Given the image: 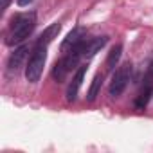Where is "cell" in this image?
Listing matches in <instances>:
<instances>
[{
    "mask_svg": "<svg viewBox=\"0 0 153 153\" xmlns=\"http://www.w3.org/2000/svg\"><path fill=\"white\" fill-rule=\"evenodd\" d=\"M101 85H103V74H97L96 78L92 79V85H90L88 94H87V101L88 103H94L96 101V97H97V94L101 90Z\"/></svg>",
    "mask_w": 153,
    "mask_h": 153,
    "instance_id": "cell-11",
    "label": "cell"
},
{
    "mask_svg": "<svg viewBox=\"0 0 153 153\" xmlns=\"http://www.w3.org/2000/svg\"><path fill=\"white\" fill-rule=\"evenodd\" d=\"M108 43V36H97L92 40H87V47H85V58H92L96 56L105 45Z\"/></svg>",
    "mask_w": 153,
    "mask_h": 153,
    "instance_id": "cell-9",
    "label": "cell"
},
{
    "mask_svg": "<svg viewBox=\"0 0 153 153\" xmlns=\"http://www.w3.org/2000/svg\"><path fill=\"white\" fill-rule=\"evenodd\" d=\"M11 4V0H2V6H0V11H6Z\"/></svg>",
    "mask_w": 153,
    "mask_h": 153,
    "instance_id": "cell-13",
    "label": "cell"
},
{
    "mask_svg": "<svg viewBox=\"0 0 153 153\" xmlns=\"http://www.w3.org/2000/svg\"><path fill=\"white\" fill-rule=\"evenodd\" d=\"M130 79H131V65H130V63H124V65H121V67L114 72V76H112L110 88H108L110 96H112V97H119V96L126 90Z\"/></svg>",
    "mask_w": 153,
    "mask_h": 153,
    "instance_id": "cell-3",
    "label": "cell"
},
{
    "mask_svg": "<svg viewBox=\"0 0 153 153\" xmlns=\"http://www.w3.org/2000/svg\"><path fill=\"white\" fill-rule=\"evenodd\" d=\"M36 27V15L31 13H20L11 20V31L7 36V45H15V43H22L25 38L31 36V33Z\"/></svg>",
    "mask_w": 153,
    "mask_h": 153,
    "instance_id": "cell-1",
    "label": "cell"
},
{
    "mask_svg": "<svg viewBox=\"0 0 153 153\" xmlns=\"http://www.w3.org/2000/svg\"><path fill=\"white\" fill-rule=\"evenodd\" d=\"M85 38H87V29H83V27H74L67 34V38L61 42V52H68L72 47H76L79 42H83Z\"/></svg>",
    "mask_w": 153,
    "mask_h": 153,
    "instance_id": "cell-4",
    "label": "cell"
},
{
    "mask_svg": "<svg viewBox=\"0 0 153 153\" xmlns=\"http://www.w3.org/2000/svg\"><path fill=\"white\" fill-rule=\"evenodd\" d=\"M27 52H29V45H20L18 49H15V52L9 56L7 70H9V72H16V70L22 67V63H24V59H25Z\"/></svg>",
    "mask_w": 153,
    "mask_h": 153,
    "instance_id": "cell-6",
    "label": "cell"
},
{
    "mask_svg": "<svg viewBox=\"0 0 153 153\" xmlns=\"http://www.w3.org/2000/svg\"><path fill=\"white\" fill-rule=\"evenodd\" d=\"M151 96H153V79L151 78H144V85H142V88H140V92H139V96L135 99V106L140 108V110L146 108V105L149 103Z\"/></svg>",
    "mask_w": 153,
    "mask_h": 153,
    "instance_id": "cell-7",
    "label": "cell"
},
{
    "mask_svg": "<svg viewBox=\"0 0 153 153\" xmlns=\"http://www.w3.org/2000/svg\"><path fill=\"white\" fill-rule=\"evenodd\" d=\"M31 2H33V0H16V4H18V6H22V7H25V6H29Z\"/></svg>",
    "mask_w": 153,
    "mask_h": 153,
    "instance_id": "cell-14",
    "label": "cell"
},
{
    "mask_svg": "<svg viewBox=\"0 0 153 153\" xmlns=\"http://www.w3.org/2000/svg\"><path fill=\"white\" fill-rule=\"evenodd\" d=\"M121 54H123V45H121V43H117V45H114V47L110 49L108 58H106V68H108V70H114V68H115V65H117L119 59H121Z\"/></svg>",
    "mask_w": 153,
    "mask_h": 153,
    "instance_id": "cell-10",
    "label": "cell"
},
{
    "mask_svg": "<svg viewBox=\"0 0 153 153\" xmlns=\"http://www.w3.org/2000/svg\"><path fill=\"white\" fill-rule=\"evenodd\" d=\"M85 72H87V65L83 67H78V70H76V76L72 78L68 88H67V101H76V97H78V92L81 88V83H83V78H85Z\"/></svg>",
    "mask_w": 153,
    "mask_h": 153,
    "instance_id": "cell-5",
    "label": "cell"
},
{
    "mask_svg": "<svg viewBox=\"0 0 153 153\" xmlns=\"http://www.w3.org/2000/svg\"><path fill=\"white\" fill-rule=\"evenodd\" d=\"M45 61H47V45H36L29 58V63L25 67V79L29 83H36L40 79Z\"/></svg>",
    "mask_w": 153,
    "mask_h": 153,
    "instance_id": "cell-2",
    "label": "cell"
},
{
    "mask_svg": "<svg viewBox=\"0 0 153 153\" xmlns=\"http://www.w3.org/2000/svg\"><path fill=\"white\" fill-rule=\"evenodd\" d=\"M59 31H61V24H59V22L51 24L47 29H43V33H42L40 38L36 40V45H49V43L59 34Z\"/></svg>",
    "mask_w": 153,
    "mask_h": 153,
    "instance_id": "cell-8",
    "label": "cell"
},
{
    "mask_svg": "<svg viewBox=\"0 0 153 153\" xmlns=\"http://www.w3.org/2000/svg\"><path fill=\"white\" fill-rule=\"evenodd\" d=\"M146 78H151L153 79V61L149 63V67H148V72H146Z\"/></svg>",
    "mask_w": 153,
    "mask_h": 153,
    "instance_id": "cell-12",
    "label": "cell"
}]
</instances>
